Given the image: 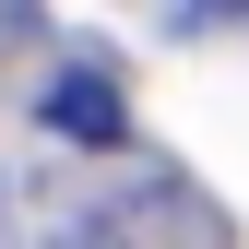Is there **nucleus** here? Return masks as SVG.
Instances as JSON below:
<instances>
[{
    "mask_svg": "<svg viewBox=\"0 0 249 249\" xmlns=\"http://www.w3.org/2000/svg\"><path fill=\"white\" fill-rule=\"evenodd\" d=\"M48 119H59L71 142H119V83H95V71H71V83L48 95Z\"/></svg>",
    "mask_w": 249,
    "mask_h": 249,
    "instance_id": "f257e3e1",
    "label": "nucleus"
}]
</instances>
